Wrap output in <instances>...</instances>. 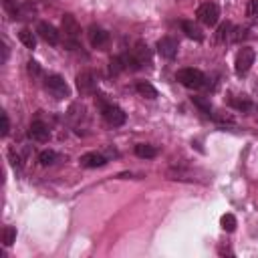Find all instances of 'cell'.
<instances>
[{
	"label": "cell",
	"instance_id": "cell-1",
	"mask_svg": "<svg viewBox=\"0 0 258 258\" xmlns=\"http://www.w3.org/2000/svg\"><path fill=\"white\" fill-rule=\"evenodd\" d=\"M176 79H178L181 85H184L186 89H202V87L208 85L206 75H204L202 71H198V69H192V67L179 69V71L176 73Z\"/></svg>",
	"mask_w": 258,
	"mask_h": 258
},
{
	"label": "cell",
	"instance_id": "cell-2",
	"mask_svg": "<svg viewBox=\"0 0 258 258\" xmlns=\"http://www.w3.org/2000/svg\"><path fill=\"white\" fill-rule=\"evenodd\" d=\"M101 105V115H103V119L107 121L109 125H113V127H121L127 121V115H125V111L121 109V107H117V105H113V103H99Z\"/></svg>",
	"mask_w": 258,
	"mask_h": 258
},
{
	"label": "cell",
	"instance_id": "cell-3",
	"mask_svg": "<svg viewBox=\"0 0 258 258\" xmlns=\"http://www.w3.org/2000/svg\"><path fill=\"white\" fill-rule=\"evenodd\" d=\"M254 59H256V53L254 49L250 47H242L236 55V63H234V71L238 77H244V75L250 71V67L254 65Z\"/></svg>",
	"mask_w": 258,
	"mask_h": 258
},
{
	"label": "cell",
	"instance_id": "cell-4",
	"mask_svg": "<svg viewBox=\"0 0 258 258\" xmlns=\"http://www.w3.org/2000/svg\"><path fill=\"white\" fill-rule=\"evenodd\" d=\"M196 17H198V20L206 26H216L220 20V8L216 2H204L198 8V12H196Z\"/></svg>",
	"mask_w": 258,
	"mask_h": 258
},
{
	"label": "cell",
	"instance_id": "cell-5",
	"mask_svg": "<svg viewBox=\"0 0 258 258\" xmlns=\"http://www.w3.org/2000/svg\"><path fill=\"white\" fill-rule=\"evenodd\" d=\"M44 85H47V89L57 99H65V97L71 95V89H69L67 81L60 77V75H49V77L44 79Z\"/></svg>",
	"mask_w": 258,
	"mask_h": 258
},
{
	"label": "cell",
	"instance_id": "cell-6",
	"mask_svg": "<svg viewBox=\"0 0 258 258\" xmlns=\"http://www.w3.org/2000/svg\"><path fill=\"white\" fill-rule=\"evenodd\" d=\"M178 51H179V44H178L176 39H172V37L159 39V42H158V53H159L163 59H168V60L176 59V57H178Z\"/></svg>",
	"mask_w": 258,
	"mask_h": 258
},
{
	"label": "cell",
	"instance_id": "cell-7",
	"mask_svg": "<svg viewBox=\"0 0 258 258\" xmlns=\"http://www.w3.org/2000/svg\"><path fill=\"white\" fill-rule=\"evenodd\" d=\"M95 77L91 71H81L77 75V89L81 95H93L95 93Z\"/></svg>",
	"mask_w": 258,
	"mask_h": 258
},
{
	"label": "cell",
	"instance_id": "cell-8",
	"mask_svg": "<svg viewBox=\"0 0 258 258\" xmlns=\"http://www.w3.org/2000/svg\"><path fill=\"white\" fill-rule=\"evenodd\" d=\"M28 138L39 143H47L51 139V129L42 123V121H33L28 127Z\"/></svg>",
	"mask_w": 258,
	"mask_h": 258
},
{
	"label": "cell",
	"instance_id": "cell-9",
	"mask_svg": "<svg viewBox=\"0 0 258 258\" xmlns=\"http://www.w3.org/2000/svg\"><path fill=\"white\" fill-rule=\"evenodd\" d=\"M37 33L40 35V39H42L44 42L53 44V47H57V44L60 42V33H59V30H57L53 24H49V22H39Z\"/></svg>",
	"mask_w": 258,
	"mask_h": 258
},
{
	"label": "cell",
	"instance_id": "cell-10",
	"mask_svg": "<svg viewBox=\"0 0 258 258\" xmlns=\"http://www.w3.org/2000/svg\"><path fill=\"white\" fill-rule=\"evenodd\" d=\"M60 24H63V33L67 39L75 40L77 37H81V26L77 22V19L73 17V14H63V20H60Z\"/></svg>",
	"mask_w": 258,
	"mask_h": 258
},
{
	"label": "cell",
	"instance_id": "cell-11",
	"mask_svg": "<svg viewBox=\"0 0 258 258\" xmlns=\"http://www.w3.org/2000/svg\"><path fill=\"white\" fill-rule=\"evenodd\" d=\"M89 40H91V44H93L95 49H101V47H105V44L109 42V33H107V30H103L101 26H91L89 28Z\"/></svg>",
	"mask_w": 258,
	"mask_h": 258
},
{
	"label": "cell",
	"instance_id": "cell-12",
	"mask_svg": "<svg viewBox=\"0 0 258 258\" xmlns=\"http://www.w3.org/2000/svg\"><path fill=\"white\" fill-rule=\"evenodd\" d=\"M81 165L83 168H89V170H93V168H103L105 163H107V158L97 154V151H89V154L81 156Z\"/></svg>",
	"mask_w": 258,
	"mask_h": 258
},
{
	"label": "cell",
	"instance_id": "cell-13",
	"mask_svg": "<svg viewBox=\"0 0 258 258\" xmlns=\"http://www.w3.org/2000/svg\"><path fill=\"white\" fill-rule=\"evenodd\" d=\"M133 57H135V60H138L139 65H149L151 63V55H149V49H147V44L145 42H141V40H138L135 42V47H133Z\"/></svg>",
	"mask_w": 258,
	"mask_h": 258
},
{
	"label": "cell",
	"instance_id": "cell-14",
	"mask_svg": "<svg viewBox=\"0 0 258 258\" xmlns=\"http://www.w3.org/2000/svg\"><path fill=\"white\" fill-rule=\"evenodd\" d=\"M181 30L186 33V37L194 39L196 42H202V40H204V33L200 30V26L194 24L192 20H184V22H181Z\"/></svg>",
	"mask_w": 258,
	"mask_h": 258
},
{
	"label": "cell",
	"instance_id": "cell-15",
	"mask_svg": "<svg viewBox=\"0 0 258 258\" xmlns=\"http://www.w3.org/2000/svg\"><path fill=\"white\" fill-rule=\"evenodd\" d=\"M135 156L141 158V159H154L158 156V149L149 143H138L135 145Z\"/></svg>",
	"mask_w": 258,
	"mask_h": 258
},
{
	"label": "cell",
	"instance_id": "cell-16",
	"mask_svg": "<svg viewBox=\"0 0 258 258\" xmlns=\"http://www.w3.org/2000/svg\"><path fill=\"white\" fill-rule=\"evenodd\" d=\"M135 89H138V93L145 99H158V89L149 81H139L138 85H135Z\"/></svg>",
	"mask_w": 258,
	"mask_h": 258
},
{
	"label": "cell",
	"instance_id": "cell-17",
	"mask_svg": "<svg viewBox=\"0 0 258 258\" xmlns=\"http://www.w3.org/2000/svg\"><path fill=\"white\" fill-rule=\"evenodd\" d=\"M19 40L24 44L26 49H30V51L37 49V37H35L33 33H30L28 28H22V30H20V33H19Z\"/></svg>",
	"mask_w": 258,
	"mask_h": 258
},
{
	"label": "cell",
	"instance_id": "cell-18",
	"mask_svg": "<svg viewBox=\"0 0 258 258\" xmlns=\"http://www.w3.org/2000/svg\"><path fill=\"white\" fill-rule=\"evenodd\" d=\"M228 103L232 105L234 109H238V111H248V109L252 107V103H250V99H248L246 95H238V97H232V99H228Z\"/></svg>",
	"mask_w": 258,
	"mask_h": 258
},
{
	"label": "cell",
	"instance_id": "cell-19",
	"mask_svg": "<svg viewBox=\"0 0 258 258\" xmlns=\"http://www.w3.org/2000/svg\"><path fill=\"white\" fill-rule=\"evenodd\" d=\"M220 226L226 230V232H234L236 230V226H238V222H236V218H234V214H224L222 218H220Z\"/></svg>",
	"mask_w": 258,
	"mask_h": 258
},
{
	"label": "cell",
	"instance_id": "cell-20",
	"mask_svg": "<svg viewBox=\"0 0 258 258\" xmlns=\"http://www.w3.org/2000/svg\"><path fill=\"white\" fill-rule=\"evenodd\" d=\"M14 240H17V228H14V226H6V228L2 230V242H4V246H12Z\"/></svg>",
	"mask_w": 258,
	"mask_h": 258
},
{
	"label": "cell",
	"instance_id": "cell-21",
	"mask_svg": "<svg viewBox=\"0 0 258 258\" xmlns=\"http://www.w3.org/2000/svg\"><path fill=\"white\" fill-rule=\"evenodd\" d=\"M55 159H57V154L53 149H44V151H40V156H39V161L42 165H53Z\"/></svg>",
	"mask_w": 258,
	"mask_h": 258
},
{
	"label": "cell",
	"instance_id": "cell-22",
	"mask_svg": "<svg viewBox=\"0 0 258 258\" xmlns=\"http://www.w3.org/2000/svg\"><path fill=\"white\" fill-rule=\"evenodd\" d=\"M232 28H234V26H232L230 22H224V24H222V26L218 28V35H216V40H218V42H224L226 39H228V37H230V33H232Z\"/></svg>",
	"mask_w": 258,
	"mask_h": 258
},
{
	"label": "cell",
	"instance_id": "cell-23",
	"mask_svg": "<svg viewBox=\"0 0 258 258\" xmlns=\"http://www.w3.org/2000/svg\"><path fill=\"white\" fill-rule=\"evenodd\" d=\"M192 103H194V105H198V107H200L208 117H212V105H210L204 97H192Z\"/></svg>",
	"mask_w": 258,
	"mask_h": 258
},
{
	"label": "cell",
	"instance_id": "cell-24",
	"mask_svg": "<svg viewBox=\"0 0 258 258\" xmlns=\"http://www.w3.org/2000/svg\"><path fill=\"white\" fill-rule=\"evenodd\" d=\"M2 4H4V8H6V12L10 14L12 19H19V8H17V2L14 0H2Z\"/></svg>",
	"mask_w": 258,
	"mask_h": 258
},
{
	"label": "cell",
	"instance_id": "cell-25",
	"mask_svg": "<svg viewBox=\"0 0 258 258\" xmlns=\"http://www.w3.org/2000/svg\"><path fill=\"white\" fill-rule=\"evenodd\" d=\"M121 71H125V63H123V57H115L111 59V73L117 75Z\"/></svg>",
	"mask_w": 258,
	"mask_h": 258
},
{
	"label": "cell",
	"instance_id": "cell-26",
	"mask_svg": "<svg viewBox=\"0 0 258 258\" xmlns=\"http://www.w3.org/2000/svg\"><path fill=\"white\" fill-rule=\"evenodd\" d=\"M28 73L33 75V77H40V65L37 63V60H28Z\"/></svg>",
	"mask_w": 258,
	"mask_h": 258
},
{
	"label": "cell",
	"instance_id": "cell-27",
	"mask_svg": "<svg viewBox=\"0 0 258 258\" xmlns=\"http://www.w3.org/2000/svg\"><path fill=\"white\" fill-rule=\"evenodd\" d=\"M8 131H10V121H8V115L2 113V131H0V135H2V138H6Z\"/></svg>",
	"mask_w": 258,
	"mask_h": 258
},
{
	"label": "cell",
	"instance_id": "cell-28",
	"mask_svg": "<svg viewBox=\"0 0 258 258\" xmlns=\"http://www.w3.org/2000/svg\"><path fill=\"white\" fill-rule=\"evenodd\" d=\"M8 158H10V163L14 165V168H19V170L22 168V163H20V158H19L17 154H14V151H12V149L8 151Z\"/></svg>",
	"mask_w": 258,
	"mask_h": 258
},
{
	"label": "cell",
	"instance_id": "cell-29",
	"mask_svg": "<svg viewBox=\"0 0 258 258\" xmlns=\"http://www.w3.org/2000/svg\"><path fill=\"white\" fill-rule=\"evenodd\" d=\"M258 12V0H250V4H248V17H252V14Z\"/></svg>",
	"mask_w": 258,
	"mask_h": 258
},
{
	"label": "cell",
	"instance_id": "cell-30",
	"mask_svg": "<svg viewBox=\"0 0 258 258\" xmlns=\"http://www.w3.org/2000/svg\"><path fill=\"white\" fill-rule=\"evenodd\" d=\"M6 59H8V49H6V44L2 42V63H6Z\"/></svg>",
	"mask_w": 258,
	"mask_h": 258
}]
</instances>
